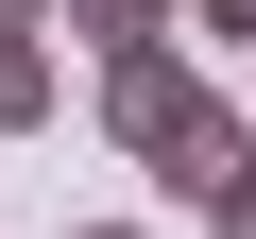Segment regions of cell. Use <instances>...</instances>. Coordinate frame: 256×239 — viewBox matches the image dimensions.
Segmentation results:
<instances>
[{
    "mask_svg": "<svg viewBox=\"0 0 256 239\" xmlns=\"http://www.w3.org/2000/svg\"><path fill=\"white\" fill-rule=\"evenodd\" d=\"M52 120V34H0V137H34Z\"/></svg>",
    "mask_w": 256,
    "mask_h": 239,
    "instance_id": "cell-1",
    "label": "cell"
},
{
    "mask_svg": "<svg viewBox=\"0 0 256 239\" xmlns=\"http://www.w3.org/2000/svg\"><path fill=\"white\" fill-rule=\"evenodd\" d=\"M205 239H256V171H239V188H222V205H205Z\"/></svg>",
    "mask_w": 256,
    "mask_h": 239,
    "instance_id": "cell-2",
    "label": "cell"
},
{
    "mask_svg": "<svg viewBox=\"0 0 256 239\" xmlns=\"http://www.w3.org/2000/svg\"><path fill=\"white\" fill-rule=\"evenodd\" d=\"M0 34H52V0H0Z\"/></svg>",
    "mask_w": 256,
    "mask_h": 239,
    "instance_id": "cell-3",
    "label": "cell"
},
{
    "mask_svg": "<svg viewBox=\"0 0 256 239\" xmlns=\"http://www.w3.org/2000/svg\"><path fill=\"white\" fill-rule=\"evenodd\" d=\"M68 239H137V222H68Z\"/></svg>",
    "mask_w": 256,
    "mask_h": 239,
    "instance_id": "cell-4",
    "label": "cell"
}]
</instances>
